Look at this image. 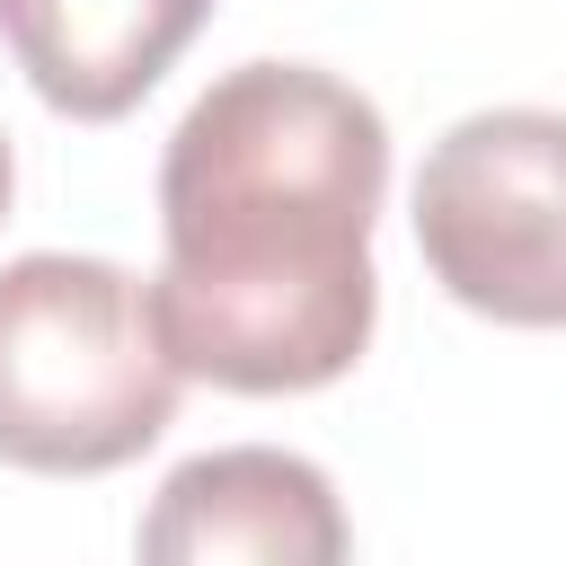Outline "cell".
Returning a JSON list of instances; mask_svg holds the SVG:
<instances>
[{"instance_id": "1", "label": "cell", "mask_w": 566, "mask_h": 566, "mask_svg": "<svg viewBox=\"0 0 566 566\" xmlns=\"http://www.w3.org/2000/svg\"><path fill=\"white\" fill-rule=\"evenodd\" d=\"M389 195V124L310 62L221 71L159 159L150 318L186 380L301 398L363 363L380 318L371 221Z\"/></svg>"}, {"instance_id": "2", "label": "cell", "mask_w": 566, "mask_h": 566, "mask_svg": "<svg viewBox=\"0 0 566 566\" xmlns=\"http://www.w3.org/2000/svg\"><path fill=\"white\" fill-rule=\"evenodd\" d=\"M177 354L150 318V283L106 256L0 265V460L35 478H106L177 424Z\"/></svg>"}, {"instance_id": "3", "label": "cell", "mask_w": 566, "mask_h": 566, "mask_svg": "<svg viewBox=\"0 0 566 566\" xmlns=\"http://www.w3.org/2000/svg\"><path fill=\"white\" fill-rule=\"evenodd\" d=\"M416 248L460 310L495 327H566V115H460L416 168Z\"/></svg>"}, {"instance_id": "4", "label": "cell", "mask_w": 566, "mask_h": 566, "mask_svg": "<svg viewBox=\"0 0 566 566\" xmlns=\"http://www.w3.org/2000/svg\"><path fill=\"white\" fill-rule=\"evenodd\" d=\"M133 539L159 566H336L354 548L327 469L301 451H265V442L168 469Z\"/></svg>"}, {"instance_id": "5", "label": "cell", "mask_w": 566, "mask_h": 566, "mask_svg": "<svg viewBox=\"0 0 566 566\" xmlns=\"http://www.w3.org/2000/svg\"><path fill=\"white\" fill-rule=\"evenodd\" d=\"M203 18L212 0H0V44L53 115L115 124L168 80Z\"/></svg>"}, {"instance_id": "6", "label": "cell", "mask_w": 566, "mask_h": 566, "mask_svg": "<svg viewBox=\"0 0 566 566\" xmlns=\"http://www.w3.org/2000/svg\"><path fill=\"white\" fill-rule=\"evenodd\" d=\"M9 186H18V168H9V142H0V212H9Z\"/></svg>"}]
</instances>
